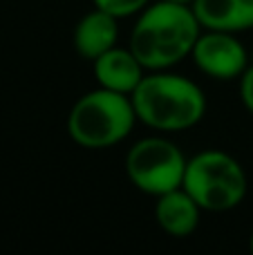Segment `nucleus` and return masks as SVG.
Segmentation results:
<instances>
[{
  "instance_id": "8",
  "label": "nucleus",
  "mask_w": 253,
  "mask_h": 255,
  "mask_svg": "<svg viewBox=\"0 0 253 255\" xmlns=\"http://www.w3.org/2000/svg\"><path fill=\"white\" fill-rule=\"evenodd\" d=\"M155 217L166 233L184 238L195 231L197 222H200V206L186 190L175 188L170 193L159 195Z\"/></svg>"
},
{
  "instance_id": "6",
  "label": "nucleus",
  "mask_w": 253,
  "mask_h": 255,
  "mask_svg": "<svg viewBox=\"0 0 253 255\" xmlns=\"http://www.w3.org/2000/svg\"><path fill=\"white\" fill-rule=\"evenodd\" d=\"M197 67L215 79H233L247 67V52L229 31H211L193 47Z\"/></svg>"
},
{
  "instance_id": "1",
  "label": "nucleus",
  "mask_w": 253,
  "mask_h": 255,
  "mask_svg": "<svg viewBox=\"0 0 253 255\" xmlns=\"http://www.w3.org/2000/svg\"><path fill=\"white\" fill-rule=\"evenodd\" d=\"M200 20L195 11L182 2L164 0L152 4L139 18L130 38V49L148 70L175 65L186 54H193L197 43Z\"/></svg>"
},
{
  "instance_id": "12",
  "label": "nucleus",
  "mask_w": 253,
  "mask_h": 255,
  "mask_svg": "<svg viewBox=\"0 0 253 255\" xmlns=\"http://www.w3.org/2000/svg\"><path fill=\"white\" fill-rule=\"evenodd\" d=\"M253 27V0H238V29Z\"/></svg>"
},
{
  "instance_id": "11",
  "label": "nucleus",
  "mask_w": 253,
  "mask_h": 255,
  "mask_svg": "<svg viewBox=\"0 0 253 255\" xmlns=\"http://www.w3.org/2000/svg\"><path fill=\"white\" fill-rule=\"evenodd\" d=\"M146 2H148V0H94V4H97L99 9L112 13L115 18L130 16V13L139 11V9H141Z\"/></svg>"
},
{
  "instance_id": "2",
  "label": "nucleus",
  "mask_w": 253,
  "mask_h": 255,
  "mask_svg": "<svg viewBox=\"0 0 253 255\" xmlns=\"http://www.w3.org/2000/svg\"><path fill=\"white\" fill-rule=\"evenodd\" d=\"M134 115L157 130H186L202 119L206 101L202 90L175 74L143 76L132 92Z\"/></svg>"
},
{
  "instance_id": "3",
  "label": "nucleus",
  "mask_w": 253,
  "mask_h": 255,
  "mask_svg": "<svg viewBox=\"0 0 253 255\" xmlns=\"http://www.w3.org/2000/svg\"><path fill=\"white\" fill-rule=\"evenodd\" d=\"M134 117L132 101L126 94L103 88L76 101L67 119V132L83 148H108L128 136Z\"/></svg>"
},
{
  "instance_id": "14",
  "label": "nucleus",
  "mask_w": 253,
  "mask_h": 255,
  "mask_svg": "<svg viewBox=\"0 0 253 255\" xmlns=\"http://www.w3.org/2000/svg\"><path fill=\"white\" fill-rule=\"evenodd\" d=\"M170 2H182V4H186V2H193V0H170Z\"/></svg>"
},
{
  "instance_id": "4",
  "label": "nucleus",
  "mask_w": 253,
  "mask_h": 255,
  "mask_svg": "<svg viewBox=\"0 0 253 255\" xmlns=\"http://www.w3.org/2000/svg\"><path fill=\"white\" fill-rule=\"evenodd\" d=\"M184 190L206 211H229L247 193V177L240 163L224 152H202L186 163Z\"/></svg>"
},
{
  "instance_id": "9",
  "label": "nucleus",
  "mask_w": 253,
  "mask_h": 255,
  "mask_svg": "<svg viewBox=\"0 0 253 255\" xmlns=\"http://www.w3.org/2000/svg\"><path fill=\"white\" fill-rule=\"evenodd\" d=\"M117 43V22L115 16L97 7L79 22L74 31V45L83 58L97 61L101 54L112 49Z\"/></svg>"
},
{
  "instance_id": "10",
  "label": "nucleus",
  "mask_w": 253,
  "mask_h": 255,
  "mask_svg": "<svg viewBox=\"0 0 253 255\" xmlns=\"http://www.w3.org/2000/svg\"><path fill=\"white\" fill-rule=\"evenodd\" d=\"M193 11L211 31H238V0H193Z\"/></svg>"
},
{
  "instance_id": "13",
  "label": "nucleus",
  "mask_w": 253,
  "mask_h": 255,
  "mask_svg": "<svg viewBox=\"0 0 253 255\" xmlns=\"http://www.w3.org/2000/svg\"><path fill=\"white\" fill-rule=\"evenodd\" d=\"M242 101H245L247 110L253 115V67H249V70H245V76H242Z\"/></svg>"
},
{
  "instance_id": "15",
  "label": "nucleus",
  "mask_w": 253,
  "mask_h": 255,
  "mask_svg": "<svg viewBox=\"0 0 253 255\" xmlns=\"http://www.w3.org/2000/svg\"><path fill=\"white\" fill-rule=\"evenodd\" d=\"M251 251H253V235H251Z\"/></svg>"
},
{
  "instance_id": "7",
  "label": "nucleus",
  "mask_w": 253,
  "mask_h": 255,
  "mask_svg": "<svg viewBox=\"0 0 253 255\" xmlns=\"http://www.w3.org/2000/svg\"><path fill=\"white\" fill-rule=\"evenodd\" d=\"M141 70L143 65L132 54V49H108L106 54L94 61V74L101 88L112 90L121 94H132L134 88L141 83Z\"/></svg>"
},
{
  "instance_id": "5",
  "label": "nucleus",
  "mask_w": 253,
  "mask_h": 255,
  "mask_svg": "<svg viewBox=\"0 0 253 255\" xmlns=\"http://www.w3.org/2000/svg\"><path fill=\"white\" fill-rule=\"evenodd\" d=\"M126 170L139 190L164 195L184 184L186 161L179 148L166 139H143L128 152Z\"/></svg>"
}]
</instances>
